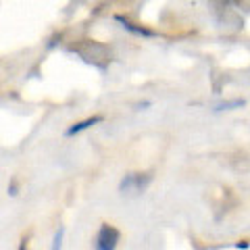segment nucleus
I'll return each instance as SVG.
<instances>
[{
  "label": "nucleus",
  "instance_id": "nucleus-1",
  "mask_svg": "<svg viewBox=\"0 0 250 250\" xmlns=\"http://www.w3.org/2000/svg\"><path fill=\"white\" fill-rule=\"evenodd\" d=\"M119 238L121 233L115 225L103 223L96 233V240H94V250H115L117 244H119Z\"/></svg>",
  "mask_w": 250,
  "mask_h": 250
},
{
  "label": "nucleus",
  "instance_id": "nucleus-2",
  "mask_svg": "<svg viewBox=\"0 0 250 250\" xmlns=\"http://www.w3.org/2000/svg\"><path fill=\"white\" fill-rule=\"evenodd\" d=\"M152 182L150 173H129L121 179L119 192L121 194H142Z\"/></svg>",
  "mask_w": 250,
  "mask_h": 250
},
{
  "label": "nucleus",
  "instance_id": "nucleus-3",
  "mask_svg": "<svg viewBox=\"0 0 250 250\" xmlns=\"http://www.w3.org/2000/svg\"><path fill=\"white\" fill-rule=\"evenodd\" d=\"M103 121H104V117H103V115H94V117H90V119H83V121H80V123L71 125V127H69V129L65 131V136H67V138H71V136H75V134H80V131L92 127V125L103 123Z\"/></svg>",
  "mask_w": 250,
  "mask_h": 250
},
{
  "label": "nucleus",
  "instance_id": "nucleus-4",
  "mask_svg": "<svg viewBox=\"0 0 250 250\" xmlns=\"http://www.w3.org/2000/svg\"><path fill=\"white\" fill-rule=\"evenodd\" d=\"M115 21H119V23H121V25H123L125 29H127V31H131V34H138V36H144V38H154V36H156L152 29H146V27H136L134 23H131V21H127L125 17H121V15H115Z\"/></svg>",
  "mask_w": 250,
  "mask_h": 250
},
{
  "label": "nucleus",
  "instance_id": "nucleus-5",
  "mask_svg": "<svg viewBox=\"0 0 250 250\" xmlns=\"http://www.w3.org/2000/svg\"><path fill=\"white\" fill-rule=\"evenodd\" d=\"M62 238H65V228H61L57 229V233H54V240H52V250H61L62 246Z\"/></svg>",
  "mask_w": 250,
  "mask_h": 250
},
{
  "label": "nucleus",
  "instance_id": "nucleus-6",
  "mask_svg": "<svg viewBox=\"0 0 250 250\" xmlns=\"http://www.w3.org/2000/svg\"><path fill=\"white\" fill-rule=\"evenodd\" d=\"M233 106H244V100H231V103H223L217 106V111H229Z\"/></svg>",
  "mask_w": 250,
  "mask_h": 250
},
{
  "label": "nucleus",
  "instance_id": "nucleus-7",
  "mask_svg": "<svg viewBox=\"0 0 250 250\" xmlns=\"http://www.w3.org/2000/svg\"><path fill=\"white\" fill-rule=\"evenodd\" d=\"M9 194H11V196H15V194H17V186H15V182H13L11 188H9Z\"/></svg>",
  "mask_w": 250,
  "mask_h": 250
},
{
  "label": "nucleus",
  "instance_id": "nucleus-8",
  "mask_svg": "<svg viewBox=\"0 0 250 250\" xmlns=\"http://www.w3.org/2000/svg\"><path fill=\"white\" fill-rule=\"evenodd\" d=\"M19 250H27V238H23V240H21V244H19Z\"/></svg>",
  "mask_w": 250,
  "mask_h": 250
},
{
  "label": "nucleus",
  "instance_id": "nucleus-9",
  "mask_svg": "<svg viewBox=\"0 0 250 250\" xmlns=\"http://www.w3.org/2000/svg\"><path fill=\"white\" fill-rule=\"evenodd\" d=\"M236 246H238V248H244V250H246V248H248V242H246V240H244V242H238Z\"/></svg>",
  "mask_w": 250,
  "mask_h": 250
}]
</instances>
